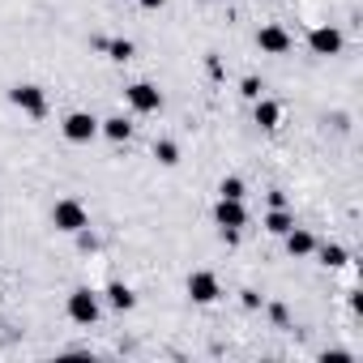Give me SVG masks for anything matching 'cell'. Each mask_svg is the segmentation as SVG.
I'll use <instances>...</instances> for the list:
<instances>
[{
    "label": "cell",
    "mask_w": 363,
    "mask_h": 363,
    "mask_svg": "<svg viewBox=\"0 0 363 363\" xmlns=\"http://www.w3.org/2000/svg\"><path fill=\"white\" fill-rule=\"evenodd\" d=\"M124 99H128V107H133V111H141V116L162 111V90H158V86H150V82H133V86L124 90Z\"/></svg>",
    "instance_id": "4"
},
{
    "label": "cell",
    "mask_w": 363,
    "mask_h": 363,
    "mask_svg": "<svg viewBox=\"0 0 363 363\" xmlns=\"http://www.w3.org/2000/svg\"><path fill=\"white\" fill-rule=\"evenodd\" d=\"M278 120H282V107L269 103V99H257V124L261 128H278Z\"/></svg>",
    "instance_id": "14"
},
{
    "label": "cell",
    "mask_w": 363,
    "mask_h": 363,
    "mask_svg": "<svg viewBox=\"0 0 363 363\" xmlns=\"http://www.w3.org/2000/svg\"><path fill=\"white\" fill-rule=\"evenodd\" d=\"M60 128H65V137H69V141H77V145H82V141H94V137H99V120H94L90 111H69Z\"/></svg>",
    "instance_id": "5"
},
{
    "label": "cell",
    "mask_w": 363,
    "mask_h": 363,
    "mask_svg": "<svg viewBox=\"0 0 363 363\" xmlns=\"http://www.w3.org/2000/svg\"><path fill=\"white\" fill-rule=\"evenodd\" d=\"M94 48H103L111 60H133V43L128 39H99Z\"/></svg>",
    "instance_id": "15"
},
{
    "label": "cell",
    "mask_w": 363,
    "mask_h": 363,
    "mask_svg": "<svg viewBox=\"0 0 363 363\" xmlns=\"http://www.w3.org/2000/svg\"><path fill=\"white\" fill-rule=\"evenodd\" d=\"M189 295H193V303H214L223 295V286L210 269H197V274H189Z\"/></svg>",
    "instance_id": "7"
},
{
    "label": "cell",
    "mask_w": 363,
    "mask_h": 363,
    "mask_svg": "<svg viewBox=\"0 0 363 363\" xmlns=\"http://www.w3.org/2000/svg\"><path fill=\"white\" fill-rule=\"evenodd\" d=\"M9 99H13V107H18V111H26V116H35V120H43V116H48V94H43L39 86H30V82L13 86V90H9Z\"/></svg>",
    "instance_id": "3"
},
{
    "label": "cell",
    "mask_w": 363,
    "mask_h": 363,
    "mask_svg": "<svg viewBox=\"0 0 363 363\" xmlns=\"http://www.w3.org/2000/svg\"><path fill=\"white\" fill-rule=\"evenodd\" d=\"M107 303H111L116 312H128V308H137V295H133L124 282H111V286H107Z\"/></svg>",
    "instance_id": "13"
},
{
    "label": "cell",
    "mask_w": 363,
    "mask_h": 363,
    "mask_svg": "<svg viewBox=\"0 0 363 363\" xmlns=\"http://www.w3.org/2000/svg\"><path fill=\"white\" fill-rule=\"evenodd\" d=\"M214 223H218L223 231H244V227H248V210H244V201L218 197V206H214Z\"/></svg>",
    "instance_id": "6"
},
{
    "label": "cell",
    "mask_w": 363,
    "mask_h": 363,
    "mask_svg": "<svg viewBox=\"0 0 363 363\" xmlns=\"http://www.w3.org/2000/svg\"><path fill=\"white\" fill-rule=\"evenodd\" d=\"M244 308H261V295L257 291H244Z\"/></svg>",
    "instance_id": "20"
},
{
    "label": "cell",
    "mask_w": 363,
    "mask_h": 363,
    "mask_svg": "<svg viewBox=\"0 0 363 363\" xmlns=\"http://www.w3.org/2000/svg\"><path fill=\"white\" fill-rule=\"evenodd\" d=\"M240 94L257 103V99H261V82H257V77H244V82H240Z\"/></svg>",
    "instance_id": "19"
},
{
    "label": "cell",
    "mask_w": 363,
    "mask_h": 363,
    "mask_svg": "<svg viewBox=\"0 0 363 363\" xmlns=\"http://www.w3.org/2000/svg\"><path fill=\"white\" fill-rule=\"evenodd\" d=\"M295 227V218L286 214V206H269V214H265V231L269 235H286Z\"/></svg>",
    "instance_id": "11"
},
{
    "label": "cell",
    "mask_w": 363,
    "mask_h": 363,
    "mask_svg": "<svg viewBox=\"0 0 363 363\" xmlns=\"http://www.w3.org/2000/svg\"><path fill=\"white\" fill-rule=\"evenodd\" d=\"M218 197H231V201H244V179L240 175H227L218 184Z\"/></svg>",
    "instance_id": "17"
},
{
    "label": "cell",
    "mask_w": 363,
    "mask_h": 363,
    "mask_svg": "<svg viewBox=\"0 0 363 363\" xmlns=\"http://www.w3.org/2000/svg\"><path fill=\"white\" fill-rule=\"evenodd\" d=\"M99 133L111 137V141H128V137H133V124H128L124 116H111V120H99Z\"/></svg>",
    "instance_id": "12"
},
{
    "label": "cell",
    "mask_w": 363,
    "mask_h": 363,
    "mask_svg": "<svg viewBox=\"0 0 363 363\" xmlns=\"http://www.w3.org/2000/svg\"><path fill=\"white\" fill-rule=\"evenodd\" d=\"M167 0H141V9H162Z\"/></svg>",
    "instance_id": "22"
},
{
    "label": "cell",
    "mask_w": 363,
    "mask_h": 363,
    "mask_svg": "<svg viewBox=\"0 0 363 363\" xmlns=\"http://www.w3.org/2000/svg\"><path fill=\"white\" fill-rule=\"evenodd\" d=\"M282 240H286V252H291V257H312V252H316V235L303 231V227H291Z\"/></svg>",
    "instance_id": "10"
},
{
    "label": "cell",
    "mask_w": 363,
    "mask_h": 363,
    "mask_svg": "<svg viewBox=\"0 0 363 363\" xmlns=\"http://www.w3.org/2000/svg\"><path fill=\"white\" fill-rule=\"evenodd\" d=\"M269 316H274L278 325H286V308H282V303H274V308H269Z\"/></svg>",
    "instance_id": "21"
},
{
    "label": "cell",
    "mask_w": 363,
    "mask_h": 363,
    "mask_svg": "<svg viewBox=\"0 0 363 363\" xmlns=\"http://www.w3.org/2000/svg\"><path fill=\"white\" fill-rule=\"evenodd\" d=\"M65 312H69V320H73V325H94L103 308H99V295H94L90 286H77V291L69 295V303H65Z\"/></svg>",
    "instance_id": "1"
},
{
    "label": "cell",
    "mask_w": 363,
    "mask_h": 363,
    "mask_svg": "<svg viewBox=\"0 0 363 363\" xmlns=\"http://www.w3.org/2000/svg\"><path fill=\"white\" fill-rule=\"evenodd\" d=\"M308 48H312L316 56H337V52H342V30H333V26H316V30L308 35Z\"/></svg>",
    "instance_id": "9"
},
{
    "label": "cell",
    "mask_w": 363,
    "mask_h": 363,
    "mask_svg": "<svg viewBox=\"0 0 363 363\" xmlns=\"http://www.w3.org/2000/svg\"><path fill=\"white\" fill-rule=\"evenodd\" d=\"M52 223H56V231L77 235L82 227H90V214H86L82 201H56V206H52Z\"/></svg>",
    "instance_id": "2"
},
{
    "label": "cell",
    "mask_w": 363,
    "mask_h": 363,
    "mask_svg": "<svg viewBox=\"0 0 363 363\" xmlns=\"http://www.w3.org/2000/svg\"><path fill=\"white\" fill-rule=\"evenodd\" d=\"M320 261H325L329 269H342V265H346V248H337V244H325V248H320Z\"/></svg>",
    "instance_id": "18"
},
{
    "label": "cell",
    "mask_w": 363,
    "mask_h": 363,
    "mask_svg": "<svg viewBox=\"0 0 363 363\" xmlns=\"http://www.w3.org/2000/svg\"><path fill=\"white\" fill-rule=\"evenodd\" d=\"M257 48H261L265 56H286V52H291V35H286L282 26H261V30H257Z\"/></svg>",
    "instance_id": "8"
},
{
    "label": "cell",
    "mask_w": 363,
    "mask_h": 363,
    "mask_svg": "<svg viewBox=\"0 0 363 363\" xmlns=\"http://www.w3.org/2000/svg\"><path fill=\"white\" fill-rule=\"evenodd\" d=\"M154 158H158L162 167H175V162H179V145H175V141H154Z\"/></svg>",
    "instance_id": "16"
}]
</instances>
